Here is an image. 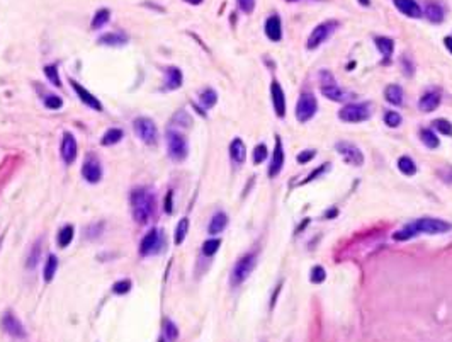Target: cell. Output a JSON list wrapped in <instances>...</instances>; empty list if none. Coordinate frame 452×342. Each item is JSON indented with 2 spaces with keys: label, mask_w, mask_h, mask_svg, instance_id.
Instances as JSON below:
<instances>
[{
  "label": "cell",
  "mask_w": 452,
  "mask_h": 342,
  "mask_svg": "<svg viewBox=\"0 0 452 342\" xmlns=\"http://www.w3.org/2000/svg\"><path fill=\"white\" fill-rule=\"evenodd\" d=\"M413 227L416 233H427V235L447 233V231L452 230V225L449 222L439 218H420L413 222Z\"/></svg>",
  "instance_id": "7"
},
{
  "label": "cell",
  "mask_w": 452,
  "mask_h": 342,
  "mask_svg": "<svg viewBox=\"0 0 452 342\" xmlns=\"http://www.w3.org/2000/svg\"><path fill=\"white\" fill-rule=\"evenodd\" d=\"M394 7L400 10L403 16L411 17V19H420L423 16L422 7L418 5L416 0H393Z\"/></svg>",
  "instance_id": "19"
},
{
  "label": "cell",
  "mask_w": 452,
  "mask_h": 342,
  "mask_svg": "<svg viewBox=\"0 0 452 342\" xmlns=\"http://www.w3.org/2000/svg\"><path fill=\"white\" fill-rule=\"evenodd\" d=\"M401 62H403L401 65H403V68H405V73H407V75H413V72H415L413 63H411L410 60L407 58V56H403V58H401Z\"/></svg>",
  "instance_id": "52"
},
{
  "label": "cell",
  "mask_w": 452,
  "mask_h": 342,
  "mask_svg": "<svg viewBox=\"0 0 452 342\" xmlns=\"http://www.w3.org/2000/svg\"><path fill=\"white\" fill-rule=\"evenodd\" d=\"M167 145H169V153L173 160H177V162L186 160V157L189 153V145H187L186 137H184L182 133L169 130L167 131Z\"/></svg>",
  "instance_id": "4"
},
{
  "label": "cell",
  "mask_w": 452,
  "mask_h": 342,
  "mask_svg": "<svg viewBox=\"0 0 452 342\" xmlns=\"http://www.w3.org/2000/svg\"><path fill=\"white\" fill-rule=\"evenodd\" d=\"M328 167H330V165H328V163H323V165H322V167H320V169H316V170H313V174H311V176H309V177H308V179H306V181H304V182H302V184H306V182H311V181H313V179H315V177H318V176H322V174H323V172H325V170H326V169H328Z\"/></svg>",
  "instance_id": "51"
},
{
  "label": "cell",
  "mask_w": 452,
  "mask_h": 342,
  "mask_svg": "<svg viewBox=\"0 0 452 342\" xmlns=\"http://www.w3.org/2000/svg\"><path fill=\"white\" fill-rule=\"evenodd\" d=\"M226 225H228L226 213L225 211H218V213H215V216H213L211 222H209L208 231L211 235H218V233H221V231L225 230Z\"/></svg>",
  "instance_id": "26"
},
{
  "label": "cell",
  "mask_w": 452,
  "mask_h": 342,
  "mask_svg": "<svg viewBox=\"0 0 452 342\" xmlns=\"http://www.w3.org/2000/svg\"><path fill=\"white\" fill-rule=\"evenodd\" d=\"M230 157L235 163H238V165L245 162V159H247V147H245L241 138H235L230 143Z\"/></svg>",
  "instance_id": "22"
},
{
  "label": "cell",
  "mask_w": 452,
  "mask_h": 342,
  "mask_svg": "<svg viewBox=\"0 0 452 342\" xmlns=\"http://www.w3.org/2000/svg\"><path fill=\"white\" fill-rule=\"evenodd\" d=\"M238 2V7H240L241 12L245 14H252L255 9V0H237Z\"/></svg>",
  "instance_id": "48"
},
{
  "label": "cell",
  "mask_w": 452,
  "mask_h": 342,
  "mask_svg": "<svg viewBox=\"0 0 452 342\" xmlns=\"http://www.w3.org/2000/svg\"><path fill=\"white\" fill-rule=\"evenodd\" d=\"M2 327L3 330H5L9 336L16 337V339H22L24 336H26V330H24V325L22 322H21L19 319H17V315L14 312H5L2 317Z\"/></svg>",
  "instance_id": "11"
},
{
  "label": "cell",
  "mask_w": 452,
  "mask_h": 342,
  "mask_svg": "<svg viewBox=\"0 0 452 342\" xmlns=\"http://www.w3.org/2000/svg\"><path fill=\"white\" fill-rule=\"evenodd\" d=\"M359 2L362 3L364 7H367V5H371V0H359Z\"/></svg>",
  "instance_id": "55"
},
{
  "label": "cell",
  "mask_w": 452,
  "mask_h": 342,
  "mask_svg": "<svg viewBox=\"0 0 452 342\" xmlns=\"http://www.w3.org/2000/svg\"><path fill=\"white\" fill-rule=\"evenodd\" d=\"M422 12L425 16V19L432 24H440L446 19V9H444V5L439 0H427Z\"/></svg>",
  "instance_id": "13"
},
{
  "label": "cell",
  "mask_w": 452,
  "mask_h": 342,
  "mask_svg": "<svg viewBox=\"0 0 452 342\" xmlns=\"http://www.w3.org/2000/svg\"><path fill=\"white\" fill-rule=\"evenodd\" d=\"M255 264H257V255L255 254H247L238 259L237 264L233 266V271H231V284L238 286V284L243 283L252 274V271L255 269Z\"/></svg>",
  "instance_id": "3"
},
{
  "label": "cell",
  "mask_w": 452,
  "mask_h": 342,
  "mask_svg": "<svg viewBox=\"0 0 452 342\" xmlns=\"http://www.w3.org/2000/svg\"><path fill=\"white\" fill-rule=\"evenodd\" d=\"M318 111V101L313 94L306 92V94H301L300 99H298L296 104V117L300 123H306L309 121L313 116Z\"/></svg>",
  "instance_id": "8"
},
{
  "label": "cell",
  "mask_w": 452,
  "mask_h": 342,
  "mask_svg": "<svg viewBox=\"0 0 452 342\" xmlns=\"http://www.w3.org/2000/svg\"><path fill=\"white\" fill-rule=\"evenodd\" d=\"M219 247H221V240L219 238H209V240H206L202 244V254L206 257H211V255H215L218 252Z\"/></svg>",
  "instance_id": "39"
},
{
  "label": "cell",
  "mask_w": 452,
  "mask_h": 342,
  "mask_svg": "<svg viewBox=\"0 0 452 342\" xmlns=\"http://www.w3.org/2000/svg\"><path fill=\"white\" fill-rule=\"evenodd\" d=\"M444 46L449 49V53H452V36H447L446 39H444Z\"/></svg>",
  "instance_id": "53"
},
{
  "label": "cell",
  "mask_w": 452,
  "mask_h": 342,
  "mask_svg": "<svg viewBox=\"0 0 452 342\" xmlns=\"http://www.w3.org/2000/svg\"><path fill=\"white\" fill-rule=\"evenodd\" d=\"M82 177L87 181L88 184H97L102 179V165L99 159L92 153H87L82 165Z\"/></svg>",
  "instance_id": "9"
},
{
  "label": "cell",
  "mask_w": 452,
  "mask_h": 342,
  "mask_svg": "<svg viewBox=\"0 0 452 342\" xmlns=\"http://www.w3.org/2000/svg\"><path fill=\"white\" fill-rule=\"evenodd\" d=\"M316 150H302L300 155H298V163H308L311 159H315Z\"/></svg>",
  "instance_id": "49"
},
{
  "label": "cell",
  "mask_w": 452,
  "mask_h": 342,
  "mask_svg": "<svg viewBox=\"0 0 452 342\" xmlns=\"http://www.w3.org/2000/svg\"><path fill=\"white\" fill-rule=\"evenodd\" d=\"M432 126H433V130L439 131L440 135L452 137V123H451V121L444 119V117H440V119H433Z\"/></svg>",
  "instance_id": "40"
},
{
  "label": "cell",
  "mask_w": 452,
  "mask_h": 342,
  "mask_svg": "<svg viewBox=\"0 0 452 342\" xmlns=\"http://www.w3.org/2000/svg\"><path fill=\"white\" fill-rule=\"evenodd\" d=\"M384 97H386V101L389 102L391 106H403V101H405L403 89L396 84H389L384 89Z\"/></svg>",
  "instance_id": "24"
},
{
  "label": "cell",
  "mask_w": 452,
  "mask_h": 342,
  "mask_svg": "<svg viewBox=\"0 0 452 342\" xmlns=\"http://www.w3.org/2000/svg\"><path fill=\"white\" fill-rule=\"evenodd\" d=\"M77 140L75 137H73L72 133H68V131H65L63 133V138H62V148H60V152H62V159L65 163H73L77 159Z\"/></svg>",
  "instance_id": "15"
},
{
  "label": "cell",
  "mask_w": 452,
  "mask_h": 342,
  "mask_svg": "<svg viewBox=\"0 0 452 342\" xmlns=\"http://www.w3.org/2000/svg\"><path fill=\"white\" fill-rule=\"evenodd\" d=\"M199 99H201V104L204 106L206 109H211V108H215L216 102H218V94H216L215 89H206V91L201 92Z\"/></svg>",
  "instance_id": "34"
},
{
  "label": "cell",
  "mask_w": 452,
  "mask_h": 342,
  "mask_svg": "<svg viewBox=\"0 0 452 342\" xmlns=\"http://www.w3.org/2000/svg\"><path fill=\"white\" fill-rule=\"evenodd\" d=\"M398 169L401 174L405 176H415L416 174V163L413 162V159L408 155H403L398 159Z\"/></svg>",
  "instance_id": "31"
},
{
  "label": "cell",
  "mask_w": 452,
  "mask_h": 342,
  "mask_svg": "<svg viewBox=\"0 0 452 342\" xmlns=\"http://www.w3.org/2000/svg\"><path fill=\"white\" fill-rule=\"evenodd\" d=\"M440 101H442V97H440V92L430 91V92H427V94H423L422 97H420L418 109L422 113H432V111H435V109L440 106Z\"/></svg>",
  "instance_id": "20"
},
{
  "label": "cell",
  "mask_w": 452,
  "mask_h": 342,
  "mask_svg": "<svg viewBox=\"0 0 452 342\" xmlns=\"http://www.w3.org/2000/svg\"><path fill=\"white\" fill-rule=\"evenodd\" d=\"M39 259H41V240L34 242V245L31 247V252L26 259L27 269H34V267L39 264Z\"/></svg>",
  "instance_id": "33"
},
{
  "label": "cell",
  "mask_w": 452,
  "mask_h": 342,
  "mask_svg": "<svg viewBox=\"0 0 452 342\" xmlns=\"http://www.w3.org/2000/svg\"><path fill=\"white\" fill-rule=\"evenodd\" d=\"M163 336L170 342H175L179 339V329H177V325L170 319H165V322H163Z\"/></svg>",
  "instance_id": "38"
},
{
  "label": "cell",
  "mask_w": 452,
  "mask_h": 342,
  "mask_svg": "<svg viewBox=\"0 0 452 342\" xmlns=\"http://www.w3.org/2000/svg\"><path fill=\"white\" fill-rule=\"evenodd\" d=\"M123 137H124L123 130H119V128H111V130H108L104 133L101 143L104 145V147H111V145H116L117 141L123 140Z\"/></svg>",
  "instance_id": "29"
},
{
  "label": "cell",
  "mask_w": 452,
  "mask_h": 342,
  "mask_svg": "<svg viewBox=\"0 0 452 342\" xmlns=\"http://www.w3.org/2000/svg\"><path fill=\"white\" fill-rule=\"evenodd\" d=\"M401 116L396 111H386L384 113V123L389 128H398L401 124Z\"/></svg>",
  "instance_id": "44"
},
{
  "label": "cell",
  "mask_w": 452,
  "mask_h": 342,
  "mask_svg": "<svg viewBox=\"0 0 452 342\" xmlns=\"http://www.w3.org/2000/svg\"><path fill=\"white\" fill-rule=\"evenodd\" d=\"M337 152L340 153L345 159V162L350 163V165L361 167L364 163V153L361 152V148H357L354 143H348V141H339L335 145Z\"/></svg>",
  "instance_id": "10"
},
{
  "label": "cell",
  "mask_w": 452,
  "mask_h": 342,
  "mask_svg": "<svg viewBox=\"0 0 452 342\" xmlns=\"http://www.w3.org/2000/svg\"><path fill=\"white\" fill-rule=\"evenodd\" d=\"M160 242H162V238H160V231L156 230V228H151V230L143 237V240H141L140 254L143 255V257H147V255L156 252L160 249Z\"/></svg>",
  "instance_id": "16"
},
{
  "label": "cell",
  "mask_w": 452,
  "mask_h": 342,
  "mask_svg": "<svg viewBox=\"0 0 452 342\" xmlns=\"http://www.w3.org/2000/svg\"><path fill=\"white\" fill-rule=\"evenodd\" d=\"M128 36L126 34H121V33H108V34H102L101 38H99V45H104V46H111V48H121V46L128 45Z\"/></svg>",
  "instance_id": "25"
},
{
  "label": "cell",
  "mask_w": 452,
  "mask_h": 342,
  "mask_svg": "<svg viewBox=\"0 0 452 342\" xmlns=\"http://www.w3.org/2000/svg\"><path fill=\"white\" fill-rule=\"evenodd\" d=\"M322 94L325 95L326 99H330V101H337V102H345L347 99L354 97V94H348V92H345L344 89H340L337 84L323 85V87H322Z\"/></svg>",
  "instance_id": "21"
},
{
  "label": "cell",
  "mask_w": 452,
  "mask_h": 342,
  "mask_svg": "<svg viewBox=\"0 0 452 342\" xmlns=\"http://www.w3.org/2000/svg\"><path fill=\"white\" fill-rule=\"evenodd\" d=\"M371 104L369 102H350L340 108L339 117L345 123H364L371 117Z\"/></svg>",
  "instance_id": "2"
},
{
  "label": "cell",
  "mask_w": 452,
  "mask_h": 342,
  "mask_svg": "<svg viewBox=\"0 0 452 342\" xmlns=\"http://www.w3.org/2000/svg\"><path fill=\"white\" fill-rule=\"evenodd\" d=\"M133 128L136 131V135L140 137V140L147 145H155L158 140V130H156V124L153 123L150 117H136L133 121Z\"/></svg>",
  "instance_id": "6"
},
{
  "label": "cell",
  "mask_w": 452,
  "mask_h": 342,
  "mask_svg": "<svg viewBox=\"0 0 452 342\" xmlns=\"http://www.w3.org/2000/svg\"><path fill=\"white\" fill-rule=\"evenodd\" d=\"M44 106L48 109H53V111H56V109H60L63 106V101L62 97H58V95H48V97L44 99Z\"/></svg>",
  "instance_id": "46"
},
{
  "label": "cell",
  "mask_w": 452,
  "mask_h": 342,
  "mask_svg": "<svg viewBox=\"0 0 452 342\" xmlns=\"http://www.w3.org/2000/svg\"><path fill=\"white\" fill-rule=\"evenodd\" d=\"M326 279V271L322 266H315L309 273V281L313 284H322Z\"/></svg>",
  "instance_id": "42"
},
{
  "label": "cell",
  "mask_w": 452,
  "mask_h": 342,
  "mask_svg": "<svg viewBox=\"0 0 452 342\" xmlns=\"http://www.w3.org/2000/svg\"><path fill=\"white\" fill-rule=\"evenodd\" d=\"M56 269H58V259H56V255H48V259H46V264H44V271H43V277H44L46 283H51L53 277H55L56 274Z\"/></svg>",
  "instance_id": "30"
},
{
  "label": "cell",
  "mask_w": 452,
  "mask_h": 342,
  "mask_svg": "<svg viewBox=\"0 0 452 342\" xmlns=\"http://www.w3.org/2000/svg\"><path fill=\"white\" fill-rule=\"evenodd\" d=\"M267 155H269V150H267L265 143H258L257 147L254 148V163L255 165L262 163L267 159Z\"/></svg>",
  "instance_id": "43"
},
{
  "label": "cell",
  "mask_w": 452,
  "mask_h": 342,
  "mask_svg": "<svg viewBox=\"0 0 452 342\" xmlns=\"http://www.w3.org/2000/svg\"><path fill=\"white\" fill-rule=\"evenodd\" d=\"M416 235H418V233H416L413 223H411V225H407V227L401 228V230L394 231V233H393V240H396V242H407V240H411V238L416 237Z\"/></svg>",
  "instance_id": "35"
},
{
  "label": "cell",
  "mask_w": 452,
  "mask_h": 342,
  "mask_svg": "<svg viewBox=\"0 0 452 342\" xmlns=\"http://www.w3.org/2000/svg\"><path fill=\"white\" fill-rule=\"evenodd\" d=\"M109 19H111V10L109 9H99L97 12H95L94 19H92L90 27L92 29H101V27H104L106 24L109 23Z\"/></svg>",
  "instance_id": "32"
},
{
  "label": "cell",
  "mask_w": 452,
  "mask_h": 342,
  "mask_svg": "<svg viewBox=\"0 0 452 342\" xmlns=\"http://www.w3.org/2000/svg\"><path fill=\"white\" fill-rule=\"evenodd\" d=\"M284 159H286V155H284L282 140H280V137H276V147H274V153H272V159H270V165H269L270 179L279 176V172L284 167Z\"/></svg>",
  "instance_id": "14"
},
{
  "label": "cell",
  "mask_w": 452,
  "mask_h": 342,
  "mask_svg": "<svg viewBox=\"0 0 452 342\" xmlns=\"http://www.w3.org/2000/svg\"><path fill=\"white\" fill-rule=\"evenodd\" d=\"M265 36L270 39V41L277 43L282 39V23H280V17L277 14H272L270 17H267L265 21Z\"/></svg>",
  "instance_id": "18"
},
{
  "label": "cell",
  "mask_w": 452,
  "mask_h": 342,
  "mask_svg": "<svg viewBox=\"0 0 452 342\" xmlns=\"http://www.w3.org/2000/svg\"><path fill=\"white\" fill-rule=\"evenodd\" d=\"M337 27H339V23H337V21H325V23H322L320 26H316L315 29L311 31V34H309L308 43H306V48L316 49L318 46H322L326 39L335 33Z\"/></svg>",
  "instance_id": "5"
},
{
  "label": "cell",
  "mask_w": 452,
  "mask_h": 342,
  "mask_svg": "<svg viewBox=\"0 0 452 342\" xmlns=\"http://www.w3.org/2000/svg\"><path fill=\"white\" fill-rule=\"evenodd\" d=\"M73 227L72 225H65L60 230V233H58V245L62 249H65V247H68L70 244H72V240H73Z\"/></svg>",
  "instance_id": "37"
},
{
  "label": "cell",
  "mask_w": 452,
  "mask_h": 342,
  "mask_svg": "<svg viewBox=\"0 0 452 342\" xmlns=\"http://www.w3.org/2000/svg\"><path fill=\"white\" fill-rule=\"evenodd\" d=\"M187 231H189V218H180L175 227V233H173V242H175V245L182 244Z\"/></svg>",
  "instance_id": "36"
},
{
  "label": "cell",
  "mask_w": 452,
  "mask_h": 342,
  "mask_svg": "<svg viewBox=\"0 0 452 342\" xmlns=\"http://www.w3.org/2000/svg\"><path fill=\"white\" fill-rule=\"evenodd\" d=\"M131 290V281L129 279H121V281H116V283L112 284V291L116 295H126L129 293Z\"/></svg>",
  "instance_id": "45"
},
{
  "label": "cell",
  "mask_w": 452,
  "mask_h": 342,
  "mask_svg": "<svg viewBox=\"0 0 452 342\" xmlns=\"http://www.w3.org/2000/svg\"><path fill=\"white\" fill-rule=\"evenodd\" d=\"M374 43H376L377 51L384 56V60H389L391 55H393V51H394V41L393 39L386 38V36H379V38L374 39Z\"/></svg>",
  "instance_id": "27"
},
{
  "label": "cell",
  "mask_w": 452,
  "mask_h": 342,
  "mask_svg": "<svg viewBox=\"0 0 452 342\" xmlns=\"http://www.w3.org/2000/svg\"><path fill=\"white\" fill-rule=\"evenodd\" d=\"M131 209H133V218L138 225H148L156 211L155 192L148 187L134 189L131 192Z\"/></svg>",
  "instance_id": "1"
},
{
  "label": "cell",
  "mask_w": 452,
  "mask_h": 342,
  "mask_svg": "<svg viewBox=\"0 0 452 342\" xmlns=\"http://www.w3.org/2000/svg\"><path fill=\"white\" fill-rule=\"evenodd\" d=\"M420 140H422V143L425 145L427 148H430V150H435L440 145L439 137L435 135V131L429 130V128H422V130H420Z\"/></svg>",
  "instance_id": "28"
},
{
  "label": "cell",
  "mask_w": 452,
  "mask_h": 342,
  "mask_svg": "<svg viewBox=\"0 0 452 342\" xmlns=\"http://www.w3.org/2000/svg\"><path fill=\"white\" fill-rule=\"evenodd\" d=\"M158 342H165V339H163V337H160V339H158Z\"/></svg>",
  "instance_id": "56"
},
{
  "label": "cell",
  "mask_w": 452,
  "mask_h": 342,
  "mask_svg": "<svg viewBox=\"0 0 452 342\" xmlns=\"http://www.w3.org/2000/svg\"><path fill=\"white\" fill-rule=\"evenodd\" d=\"M44 75L48 77V80L51 82L55 87H62V80H60L58 75V67L56 65H48L44 67Z\"/></svg>",
  "instance_id": "41"
},
{
  "label": "cell",
  "mask_w": 452,
  "mask_h": 342,
  "mask_svg": "<svg viewBox=\"0 0 452 342\" xmlns=\"http://www.w3.org/2000/svg\"><path fill=\"white\" fill-rule=\"evenodd\" d=\"M184 2L191 3V5H201V3H202V0H184Z\"/></svg>",
  "instance_id": "54"
},
{
  "label": "cell",
  "mask_w": 452,
  "mask_h": 342,
  "mask_svg": "<svg viewBox=\"0 0 452 342\" xmlns=\"http://www.w3.org/2000/svg\"><path fill=\"white\" fill-rule=\"evenodd\" d=\"M70 85L73 87V91H75V94L80 97V101L84 102L85 106H88L90 109H95V111H102V104L101 101H99L97 97H95L94 94H90V92L87 91V89L84 87V85H80L78 82L75 80H70Z\"/></svg>",
  "instance_id": "17"
},
{
  "label": "cell",
  "mask_w": 452,
  "mask_h": 342,
  "mask_svg": "<svg viewBox=\"0 0 452 342\" xmlns=\"http://www.w3.org/2000/svg\"><path fill=\"white\" fill-rule=\"evenodd\" d=\"M286 2H298V0H286Z\"/></svg>",
  "instance_id": "57"
},
{
  "label": "cell",
  "mask_w": 452,
  "mask_h": 342,
  "mask_svg": "<svg viewBox=\"0 0 452 342\" xmlns=\"http://www.w3.org/2000/svg\"><path fill=\"white\" fill-rule=\"evenodd\" d=\"M182 72L177 67H169L165 70V89L167 91H175L182 85Z\"/></svg>",
  "instance_id": "23"
},
{
  "label": "cell",
  "mask_w": 452,
  "mask_h": 342,
  "mask_svg": "<svg viewBox=\"0 0 452 342\" xmlns=\"http://www.w3.org/2000/svg\"><path fill=\"white\" fill-rule=\"evenodd\" d=\"M173 192L172 191H169L165 194V203H163V209H165V213H172V201H173Z\"/></svg>",
  "instance_id": "50"
},
{
  "label": "cell",
  "mask_w": 452,
  "mask_h": 342,
  "mask_svg": "<svg viewBox=\"0 0 452 342\" xmlns=\"http://www.w3.org/2000/svg\"><path fill=\"white\" fill-rule=\"evenodd\" d=\"M172 123H179V124H182V126H191V116H189L186 111H179L173 114Z\"/></svg>",
  "instance_id": "47"
},
{
  "label": "cell",
  "mask_w": 452,
  "mask_h": 342,
  "mask_svg": "<svg viewBox=\"0 0 452 342\" xmlns=\"http://www.w3.org/2000/svg\"><path fill=\"white\" fill-rule=\"evenodd\" d=\"M270 97H272L274 113L277 117L282 119L286 116V95H284L282 85L277 80H272V84H270Z\"/></svg>",
  "instance_id": "12"
}]
</instances>
